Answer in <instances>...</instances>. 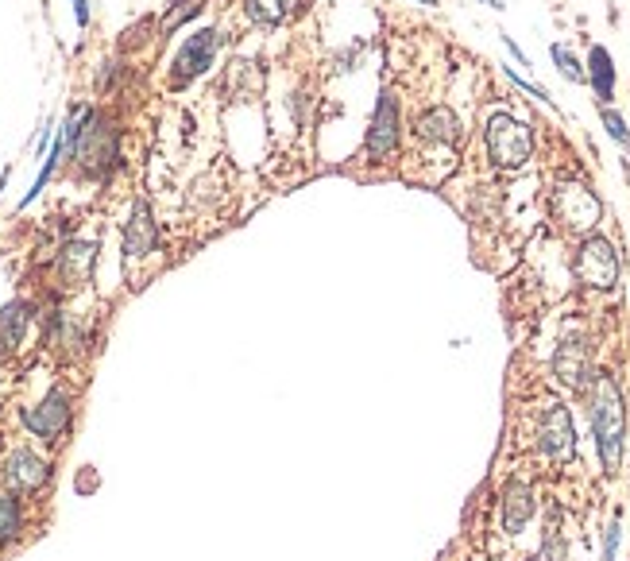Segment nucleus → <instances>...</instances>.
I'll return each mask as SVG.
<instances>
[{
	"label": "nucleus",
	"mask_w": 630,
	"mask_h": 561,
	"mask_svg": "<svg viewBox=\"0 0 630 561\" xmlns=\"http://www.w3.org/2000/svg\"><path fill=\"white\" fill-rule=\"evenodd\" d=\"M592 430H596L603 469L619 473V465H623V442H627V411H623L619 384L611 376H596V384H592Z\"/></svg>",
	"instance_id": "nucleus-1"
},
{
	"label": "nucleus",
	"mask_w": 630,
	"mask_h": 561,
	"mask_svg": "<svg viewBox=\"0 0 630 561\" xmlns=\"http://www.w3.org/2000/svg\"><path fill=\"white\" fill-rule=\"evenodd\" d=\"M530 151H534V136H530V124H522L511 113H495L487 120V155L495 167L503 171H518L530 163Z\"/></svg>",
	"instance_id": "nucleus-2"
},
{
	"label": "nucleus",
	"mask_w": 630,
	"mask_h": 561,
	"mask_svg": "<svg viewBox=\"0 0 630 561\" xmlns=\"http://www.w3.org/2000/svg\"><path fill=\"white\" fill-rule=\"evenodd\" d=\"M553 213H557V221H561L565 229H573V233H592L596 221H600L603 206L584 182H557V190H553Z\"/></svg>",
	"instance_id": "nucleus-3"
},
{
	"label": "nucleus",
	"mask_w": 630,
	"mask_h": 561,
	"mask_svg": "<svg viewBox=\"0 0 630 561\" xmlns=\"http://www.w3.org/2000/svg\"><path fill=\"white\" fill-rule=\"evenodd\" d=\"M576 275L584 287L611 291L619 283V252L607 237H588L576 252Z\"/></svg>",
	"instance_id": "nucleus-4"
},
{
	"label": "nucleus",
	"mask_w": 630,
	"mask_h": 561,
	"mask_svg": "<svg viewBox=\"0 0 630 561\" xmlns=\"http://www.w3.org/2000/svg\"><path fill=\"white\" fill-rule=\"evenodd\" d=\"M213 51H217V31L213 28L194 31V35L182 43L178 59H174V70H171L174 86H190L198 74H205V70H209V62H213Z\"/></svg>",
	"instance_id": "nucleus-5"
},
{
	"label": "nucleus",
	"mask_w": 630,
	"mask_h": 561,
	"mask_svg": "<svg viewBox=\"0 0 630 561\" xmlns=\"http://www.w3.org/2000/svg\"><path fill=\"white\" fill-rule=\"evenodd\" d=\"M24 422H28L31 434H39V438H47V442H55L58 434L70 426V399H66V391H47V399L43 403H35L24 411Z\"/></svg>",
	"instance_id": "nucleus-6"
},
{
	"label": "nucleus",
	"mask_w": 630,
	"mask_h": 561,
	"mask_svg": "<svg viewBox=\"0 0 630 561\" xmlns=\"http://www.w3.org/2000/svg\"><path fill=\"white\" fill-rule=\"evenodd\" d=\"M538 445H542L545 457H553V461H569L573 457V445H576V434H573V414L569 407H549L542 418V430H538Z\"/></svg>",
	"instance_id": "nucleus-7"
},
{
	"label": "nucleus",
	"mask_w": 630,
	"mask_h": 561,
	"mask_svg": "<svg viewBox=\"0 0 630 561\" xmlns=\"http://www.w3.org/2000/svg\"><path fill=\"white\" fill-rule=\"evenodd\" d=\"M395 148H399V101H395V93H379L372 132H368V155L387 159Z\"/></svg>",
	"instance_id": "nucleus-8"
},
{
	"label": "nucleus",
	"mask_w": 630,
	"mask_h": 561,
	"mask_svg": "<svg viewBox=\"0 0 630 561\" xmlns=\"http://www.w3.org/2000/svg\"><path fill=\"white\" fill-rule=\"evenodd\" d=\"M74 155L86 163L89 171H101V167H109L116 155V136L113 128L105 124V120L89 117V128H82V136L74 140Z\"/></svg>",
	"instance_id": "nucleus-9"
},
{
	"label": "nucleus",
	"mask_w": 630,
	"mask_h": 561,
	"mask_svg": "<svg viewBox=\"0 0 630 561\" xmlns=\"http://www.w3.org/2000/svg\"><path fill=\"white\" fill-rule=\"evenodd\" d=\"M47 461L43 457H35L31 449H16L8 461H4V484L12 488V492H35V488H43L47 484Z\"/></svg>",
	"instance_id": "nucleus-10"
},
{
	"label": "nucleus",
	"mask_w": 630,
	"mask_h": 561,
	"mask_svg": "<svg viewBox=\"0 0 630 561\" xmlns=\"http://www.w3.org/2000/svg\"><path fill=\"white\" fill-rule=\"evenodd\" d=\"M553 372L557 380L569 387H584L588 384V372H592V360H588V345L584 341H565L557 356H553Z\"/></svg>",
	"instance_id": "nucleus-11"
},
{
	"label": "nucleus",
	"mask_w": 630,
	"mask_h": 561,
	"mask_svg": "<svg viewBox=\"0 0 630 561\" xmlns=\"http://www.w3.org/2000/svg\"><path fill=\"white\" fill-rule=\"evenodd\" d=\"M155 240H159V233H155L151 209H147L144 202H136V209H132V221H128V229H124V252H128V260H140V256H147V252L155 248Z\"/></svg>",
	"instance_id": "nucleus-12"
},
{
	"label": "nucleus",
	"mask_w": 630,
	"mask_h": 561,
	"mask_svg": "<svg viewBox=\"0 0 630 561\" xmlns=\"http://www.w3.org/2000/svg\"><path fill=\"white\" fill-rule=\"evenodd\" d=\"M530 519H534V492L522 480L507 484V492H503V531L518 534Z\"/></svg>",
	"instance_id": "nucleus-13"
},
{
	"label": "nucleus",
	"mask_w": 630,
	"mask_h": 561,
	"mask_svg": "<svg viewBox=\"0 0 630 561\" xmlns=\"http://www.w3.org/2000/svg\"><path fill=\"white\" fill-rule=\"evenodd\" d=\"M418 136H422V140H433V144H457L460 120L453 117V109L437 105V109H430V113H422V120H418Z\"/></svg>",
	"instance_id": "nucleus-14"
},
{
	"label": "nucleus",
	"mask_w": 630,
	"mask_h": 561,
	"mask_svg": "<svg viewBox=\"0 0 630 561\" xmlns=\"http://www.w3.org/2000/svg\"><path fill=\"white\" fill-rule=\"evenodd\" d=\"M31 322V306L28 302H12L0 310V353H16L24 333H28Z\"/></svg>",
	"instance_id": "nucleus-15"
},
{
	"label": "nucleus",
	"mask_w": 630,
	"mask_h": 561,
	"mask_svg": "<svg viewBox=\"0 0 630 561\" xmlns=\"http://www.w3.org/2000/svg\"><path fill=\"white\" fill-rule=\"evenodd\" d=\"M93 256H97V248L93 244H66V252H62V260H58V271H62V279H66V287H78V283H86L89 271H93Z\"/></svg>",
	"instance_id": "nucleus-16"
},
{
	"label": "nucleus",
	"mask_w": 630,
	"mask_h": 561,
	"mask_svg": "<svg viewBox=\"0 0 630 561\" xmlns=\"http://www.w3.org/2000/svg\"><path fill=\"white\" fill-rule=\"evenodd\" d=\"M302 8V0H248V20L259 28H279Z\"/></svg>",
	"instance_id": "nucleus-17"
},
{
	"label": "nucleus",
	"mask_w": 630,
	"mask_h": 561,
	"mask_svg": "<svg viewBox=\"0 0 630 561\" xmlns=\"http://www.w3.org/2000/svg\"><path fill=\"white\" fill-rule=\"evenodd\" d=\"M588 78H592V89H596V97L607 101L611 93H615V62L607 55V47H592V55H588V70H584Z\"/></svg>",
	"instance_id": "nucleus-18"
},
{
	"label": "nucleus",
	"mask_w": 630,
	"mask_h": 561,
	"mask_svg": "<svg viewBox=\"0 0 630 561\" xmlns=\"http://www.w3.org/2000/svg\"><path fill=\"white\" fill-rule=\"evenodd\" d=\"M24 527V511H20V500L16 496H8V492H0V546L4 542H12L16 534Z\"/></svg>",
	"instance_id": "nucleus-19"
},
{
	"label": "nucleus",
	"mask_w": 630,
	"mask_h": 561,
	"mask_svg": "<svg viewBox=\"0 0 630 561\" xmlns=\"http://www.w3.org/2000/svg\"><path fill=\"white\" fill-rule=\"evenodd\" d=\"M549 55H553L557 70H561L569 82H584V78H588V74H584V66L576 62V55L569 51V47H565V43H553V47H549Z\"/></svg>",
	"instance_id": "nucleus-20"
},
{
	"label": "nucleus",
	"mask_w": 630,
	"mask_h": 561,
	"mask_svg": "<svg viewBox=\"0 0 630 561\" xmlns=\"http://www.w3.org/2000/svg\"><path fill=\"white\" fill-rule=\"evenodd\" d=\"M603 128L611 132V140H615V144H623V148L630 151V128H627V120L619 117L615 109H607V105H603Z\"/></svg>",
	"instance_id": "nucleus-21"
},
{
	"label": "nucleus",
	"mask_w": 630,
	"mask_h": 561,
	"mask_svg": "<svg viewBox=\"0 0 630 561\" xmlns=\"http://www.w3.org/2000/svg\"><path fill=\"white\" fill-rule=\"evenodd\" d=\"M194 12H198V0H182L178 8H171V12L163 16V31H174L178 24H182V20H190Z\"/></svg>",
	"instance_id": "nucleus-22"
},
{
	"label": "nucleus",
	"mask_w": 630,
	"mask_h": 561,
	"mask_svg": "<svg viewBox=\"0 0 630 561\" xmlns=\"http://www.w3.org/2000/svg\"><path fill=\"white\" fill-rule=\"evenodd\" d=\"M619 523H611L607 527V538H603V561H615V554H619Z\"/></svg>",
	"instance_id": "nucleus-23"
},
{
	"label": "nucleus",
	"mask_w": 630,
	"mask_h": 561,
	"mask_svg": "<svg viewBox=\"0 0 630 561\" xmlns=\"http://www.w3.org/2000/svg\"><path fill=\"white\" fill-rule=\"evenodd\" d=\"M561 558H565V546H561L557 538H549V546L542 550V558L538 561H561Z\"/></svg>",
	"instance_id": "nucleus-24"
},
{
	"label": "nucleus",
	"mask_w": 630,
	"mask_h": 561,
	"mask_svg": "<svg viewBox=\"0 0 630 561\" xmlns=\"http://www.w3.org/2000/svg\"><path fill=\"white\" fill-rule=\"evenodd\" d=\"M503 43H507V51H511V55H515V59H518V66H530V59H526V55L518 51V47H515V39H511V35H503Z\"/></svg>",
	"instance_id": "nucleus-25"
},
{
	"label": "nucleus",
	"mask_w": 630,
	"mask_h": 561,
	"mask_svg": "<svg viewBox=\"0 0 630 561\" xmlns=\"http://www.w3.org/2000/svg\"><path fill=\"white\" fill-rule=\"evenodd\" d=\"M74 8H78V24H86V20H89V8H86V0H74Z\"/></svg>",
	"instance_id": "nucleus-26"
},
{
	"label": "nucleus",
	"mask_w": 630,
	"mask_h": 561,
	"mask_svg": "<svg viewBox=\"0 0 630 561\" xmlns=\"http://www.w3.org/2000/svg\"><path fill=\"white\" fill-rule=\"evenodd\" d=\"M484 4H491V8H503V0H484Z\"/></svg>",
	"instance_id": "nucleus-27"
},
{
	"label": "nucleus",
	"mask_w": 630,
	"mask_h": 561,
	"mask_svg": "<svg viewBox=\"0 0 630 561\" xmlns=\"http://www.w3.org/2000/svg\"><path fill=\"white\" fill-rule=\"evenodd\" d=\"M418 4H433V0H418Z\"/></svg>",
	"instance_id": "nucleus-28"
}]
</instances>
